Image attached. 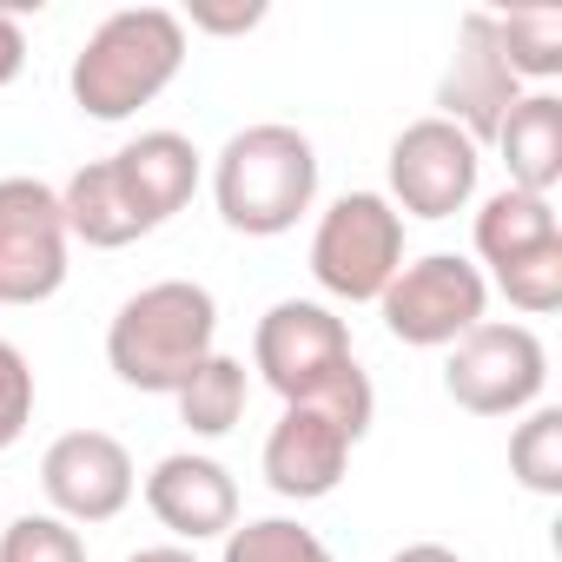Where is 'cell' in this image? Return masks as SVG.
Returning <instances> with one entry per match:
<instances>
[{"label": "cell", "mask_w": 562, "mask_h": 562, "mask_svg": "<svg viewBox=\"0 0 562 562\" xmlns=\"http://www.w3.org/2000/svg\"><path fill=\"white\" fill-rule=\"evenodd\" d=\"M212 351H218V299L192 278H159V285L133 292L106 325L113 378L146 397H179Z\"/></svg>", "instance_id": "obj_1"}, {"label": "cell", "mask_w": 562, "mask_h": 562, "mask_svg": "<svg viewBox=\"0 0 562 562\" xmlns=\"http://www.w3.org/2000/svg\"><path fill=\"white\" fill-rule=\"evenodd\" d=\"M186 67V21L172 8H120L106 14L87 47L74 54V106L100 126L133 120L139 106H153Z\"/></svg>", "instance_id": "obj_2"}, {"label": "cell", "mask_w": 562, "mask_h": 562, "mask_svg": "<svg viewBox=\"0 0 562 562\" xmlns=\"http://www.w3.org/2000/svg\"><path fill=\"white\" fill-rule=\"evenodd\" d=\"M312 199H318V146L285 120L232 133L212 159V205L245 238L292 232L312 212Z\"/></svg>", "instance_id": "obj_3"}, {"label": "cell", "mask_w": 562, "mask_h": 562, "mask_svg": "<svg viewBox=\"0 0 562 562\" xmlns=\"http://www.w3.org/2000/svg\"><path fill=\"white\" fill-rule=\"evenodd\" d=\"M371 417H378L371 378L351 384V391H338V397H318V404H285V417L271 424L265 457H258V463H265V483L285 496V503H318V496H331V490L345 483L351 450L364 443Z\"/></svg>", "instance_id": "obj_4"}, {"label": "cell", "mask_w": 562, "mask_h": 562, "mask_svg": "<svg viewBox=\"0 0 562 562\" xmlns=\"http://www.w3.org/2000/svg\"><path fill=\"white\" fill-rule=\"evenodd\" d=\"M251 371L285 404H318V397H338L345 384L364 378V364L351 351V325L318 299H278L258 318Z\"/></svg>", "instance_id": "obj_5"}, {"label": "cell", "mask_w": 562, "mask_h": 562, "mask_svg": "<svg viewBox=\"0 0 562 562\" xmlns=\"http://www.w3.org/2000/svg\"><path fill=\"white\" fill-rule=\"evenodd\" d=\"M404 271V218L384 192H345L312 232V278L338 305H378Z\"/></svg>", "instance_id": "obj_6"}, {"label": "cell", "mask_w": 562, "mask_h": 562, "mask_svg": "<svg viewBox=\"0 0 562 562\" xmlns=\"http://www.w3.org/2000/svg\"><path fill=\"white\" fill-rule=\"evenodd\" d=\"M378 318L397 345L411 351H450L463 331H476L490 318V285L483 265L457 258V251H430V258H404V271L384 285Z\"/></svg>", "instance_id": "obj_7"}, {"label": "cell", "mask_w": 562, "mask_h": 562, "mask_svg": "<svg viewBox=\"0 0 562 562\" xmlns=\"http://www.w3.org/2000/svg\"><path fill=\"white\" fill-rule=\"evenodd\" d=\"M542 384H549V351L529 325L509 318H483L443 358V391L470 417H522L542 404Z\"/></svg>", "instance_id": "obj_8"}, {"label": "cell", "mask_w": 562, "mask_h": 562, "mask_svg": "<svg viewBox=\"0 0 562 562\" xmlns=\"http://www.w3.org/2000/svg\"><path fill=\"white\" fill-rule=\"evenodd\" d=\"M60 186L8 172L0 179V305H47L67 285Z\"/></svg>", "instance_id": "obj_9"}, {"label": "cell", "mask_w": 562, "mask_h": 562, "mask_svg": "<svg viewBox=\"0 0 562 562\" xmlns=\"http://www.w3.org/2000/svg\"><path fill=\"white\" fill-rule=\"evenodd\" d=\"M391 205L397 218H457L470 199H476V179H483V146L463 139L450 120H411L397 139H391Z\"/></svg>", "instance_id": "obj_10"}, {"label": "cell", "mask_w": 562, "mask_h": 562, "mask_svg": "<svg viewBox=\"0 0 562 562\" xmlns=\"http://www.w3.org/2000/svg\"><path fill=\"white\" fill-rule=\"evenodd\" d=\"M41 490L60 522H113L133 503L139 470L113 430H67L41 457Z\"/></svg>", "instance_id": "obj_11"}, {"label": "cell", "mask_w": 562, "mask_h": 562, "mask_svg": "<svg viewBox=\"0 0 562 562\" xmlns=\"http://www.w3.org/2000/svg\"><path fill=\"white\" fill-rule=\"evenodd\" d=\"M516 100H522V80L509 74L503 47L490 34V14H463L457 21V54H450L443 80H437V120H450L476 146H490Z\"/></svg>", "instance_id": "obj_12"}, {"label": "cell", "mask_w": 562, "mask_h": 562, "mask_svg": "<svg viewBox=\"0 0 562 562\" xmlns=\"http://www.w3.org/2000/svg\"><path fill=\"white\" fill-rule=\"evenodd\" d=\"M146 509L179 542H212V536H232L238 529V483H232V470L218 457L172 450L146 476Z\"/></svg>", "instance_id": "obj_13"}, {"label": "cell", "mask_w": 562, "mask_h": 562, "mask_svg": "<svg viewBox=\"0 0 562 562\" xmlns=\"http://www.w3.org/2000/svg\"><path fill=\"white\" fill-rule=\"evenodd\" d=\"M113 179H120L139 232H159L166 218H179L192 205V192L205 179V159H199V146L186 133L159 126V133H139V139H126L113 153Z\"/></svg>", "instance_id": "obj_14"}, {"label": "cell", "mask_w": 562, "mask_h": 562, "mask_svg": "<svg viewBox=\"0 0 562 562\" xmlns=\"http://www.w3.org/2000/svg\"><path fill=\"white\" fill-rule=\"evenodd\" d=\"M490 146L503 153L516 192L549 199L555 179H562V100H555V93H522V100L503 113V126H496Z\"/></svg>", "instance_id": "obj_15"}, {"label": "cell", "mask_w": 562, "mask_h": 562, "mask_svg": "<svg viewBox=\"0 0 562 562\" xmlns=\"http://www.w3.org/2000/svg\"><path fill=\"white\" fill-rule=\"evenodd\" d=\"M470 238H476V258H483L490 271H503V265H522V258H536V251L562 245V218H555V205H549V199L503 186V192H490V199H483V212H476V232H470Z\"/></svg>", "instance_id": "obj_16"}, {"label": "cell", "mask_w": 562, "mask_h": 562, "mask_svg": "<svg viewBox=\"0 0 562 562\" xmlns=\"http://www.w3.org/2000/svg\"><path fill=\"white\" fill-rule=\"evenodd\" d=\"M60 218H67V238H80L93 251H120V245L146 238L133 205H126V192H120V179H113V159H87L60 186Z\"/></svg>", "instance_id": "obj_17"}, {"label": "cell", "mask_w": 562, "mask_h": 562, "mask_svg": "<svg viewBox=\"0 0 562 562\" xmlns=\"http://www.w3.org/2000/svg\"><path fill=\"white\" fill-rule=\"evenodd\" d=\"M245 397H251L245 358L212 351V358L186 378V391H179V424H186L192 437H232L238 417H245Z\"/></svg>", "instance_id": "obj_18"}, {"label": "cell", "mask_w": 562, "mask_h": 562, "mask_svg": "<svg viewBox=\"0 0 562 562\" xmlns=\"http://www.w3.org/2000/svg\"><path fill=\"white\" fill-rule=\"evenodd\" d=\"M490 34H496V47H503L516 80H555L562 74V14L555 8L490 14Z\"/></svg>", "instance_id": "obj_19"}, {"label": "cell", "mask_w": 562, "mask_h": 562, "mask_svg": "<svg viewBox=\"0 0 562 562\" xmlns=\"http://www.w3.org/2000/svg\"><path fill=\"white\" fill-rule=\"evenodd\" d=\"M509 476L529 496H562V411L555 404L522 411V424L509 430Z\"/></svg>", "instance_id": "obj_20"}, {"label": "cell", "mask_w": 562, "mask_h": 562, "mask_svg": "<svg viewBox=\"0 0 562 562\" xmlns=\"http://www.w3.org/2000/svg\"><path fill=\"white\" fill-rule=\"evenodd\" d=\"M218 562H338L325 549L318 529L292 522V516H258V522H238L218 549Z\"/></svg>", "instance_id": "obj_21"}, {"label": "cell", "mask_w": 562, "mask_h": 562, "mask_svg": "<svg viewBox=\"0 0 562 562\" xmlns=\"http://www.w3.org/2000/svg\"><path fill=\"white\" fill-rule=\"evenodd\" d=\"M0 562H87V542L54 509H41V516L27 509L14 522H0Z\"/></svg>", "instance_id": "obj_22"}, {"label": "cell", "mask_w": 562, "mask_h": 562, "mask_svg": "<svg viewBox=\"0 0 562 562\" xmlns=\"http://www.w3.org/2000/svg\"><path fill=\"white\" fill-rule=\"evenodd\" d=\"M483 285H496L522 318H549V312H562V245H549V251H536V258H522V265L490 271Z\"/></svg>", "instance_id": "obj_23"}, {"label": "cell", "mask_w": 562, "mask_h": 562, "mask_svg": "<svg viewBox=\"0 0 562 562\" xmlns=\"http://www.w3.org/2000/svg\"><path fill=\"white\" fill-rule=\"evenodd\" d=\"M34 424V364L21 345L0 338V450H14Z\"/></svg>", "instance_id": "obj_24"}, {"label": "cell", "mask_w": 562, "mask_h": 562, "mask_svg": "<svg viewBox=\"0 0 562 562\" xmlns=\"http://www.w3.org/2000/svg\"><path fill=\"white\" fill-rule=\"evenodd\" d=\"M192 34H218V41H232V34H251L258 21H265V0H238V8H212V0H192V14H179Z\"/></svg>", "instance_id": "obj_25"}, {"label": "cell", "mask_w": 562, "mask_h": 562, "mask_svg": "<svg viewBox=\"0 0 562 562\" xmlns=\"http://www.w3.org/2000/svg\"><path fill=\"white\" fill-rule=\"evenodd\" d=\"M27 74V34H21V21L0 8V87H14Z\"/></svg>", "instance_id": "obj_26"}, {"label": "cell", "mask_w": 562, "mask_h": 562, "mask_svg": "<svg viewBox=\"0 0 562 562\" xmlns=\"http://www.w3.org/2000/svg\"><path fill=\"white\" fill-rule=\"evenodd\" d=\"M391 562H463L457 549H443V542H411V549H397Z\"/></svg>", "instance_id": "obj_27"}, {"label": "cell", "mask_w": 562, "mask_h": 562, "mask_svg": "<svg viewBox=\"0 0 562 562\" xmlns=\"http://www.w3.org/2000/svg\"><path fill=\"white\" fill-rule=\"evenodd\" d=\"M126 562H199V555H192L186 542H159V549H133Z\"/></svg>", "instance_id": "obj_28"}]
</instances>
